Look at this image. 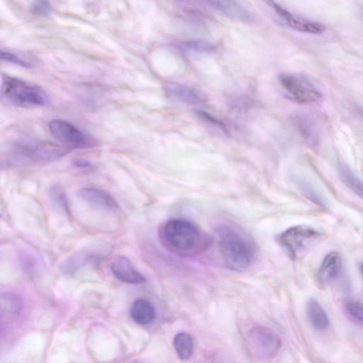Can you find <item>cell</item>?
I'll return each mask as SVG.
<instances>
[{"mask_svg":"<svg viewBox=\"0 0 363 363\" xmlns=\"http://www.w3.org/2000/svg\"><path fill=\"white\" fill-rule=\"evenodd\" d=\"M163 245L175 256L193 259L208 251L212 238L195 223L181 218L166 222L160 228Z\"/></svg>","mask_w":363,"mask_h":363,"instance_id":"1","label":"cell"},{"mask_svg":"<svg viewBox=\"0 0 363 363\" xmlns=\"http://www.w3.org/2000/svg\"><path fill=\"white\" fill-rule=\"evenodd\" d=\"M215 232L227 267L239 272L248 269L257 257V245L251 238L229 225L217 226Z\"/></svg>","mask_w":363,"mask_h":363,"instance_id":"2","label":"cell"},{"mask_svg":"<svg viewBox=\"0 0 363 363\" xmlns=\"http://www.w3.org/2000/svg\"><path fill=\"white\" fill-rule=\"evenodd\" d=\"M1 94L17 106L39 107L50 103L49 95L41 87L9 76H3Z\"/></svg>","mask_w":363,"mask_h":363,"instance_id":"3","label":"cell"},{"mask_svg":"<svg viewBox=\"0 0 363 363\" xmlns=\"http://www.w3.org/2000/svg\"><path fill=\"white\" fill-rule=\"evenodd\" d=\"M67 153V150L58 145L33 140L17 142L12 149L14 159L19 162L49 163Z\"/></svg>","mask_w":363,"mask_h":363,"instance_id":"4","label":"cell"},{"mask_svg":"<svg viewBox=\"0 0 363 363\" xmlns=\"http://www.w3.org/2000/svg\"><path fill=\"white\" fill-rule=\"evenodd\" d=\"M278 80L285 96L294 102L316 103L323 97L321 90L303 76L284 72L279 76Z\"/></svg>","mask_w":363,"mask_h":363,"instance_id":"5","label":"cell"},{"mask_svg":"<svg viewBox=\"0 0 363 363\" xmlns=\"http://www.w3.org/2000/svg\"><path fill=\"white\" fill-rule=\"evenodd\" d=\"M49 129L51 135L66 148L85 150L95 146V141L88 134L65 120L51 121Z\"/></svg>","mask_w":363,"mask_h":363,"instance_id":"6","label":"cell"},{"mask_svg":"<svg viewBox=\"0 0 363 363\" xmlns=\"http://www.w3.org/2000/svg\"><path fill=\"white\" fill-rule=\"evenodd\" d=\"M319 235V232L311 227L298 225L281 233L277 237V241L289 258L295 261L306 245Z\"/></svg>","mask_w":363,"mask_h":363,"instance_id":"7","label":"cell"},{"mask_svg":"<svg viewBox=\"0 0 363 363\" xmlns=\"http://www.w3.org/2000/svg\"><path fill=\"white\" fill-rule=\"evenodd\" d=\"M248 342L253 355L261 359L273 357L281 347L280 337L272 330L262 326L253 328L249 332Z\"/></svg>","mask_w":363,"mask_h":363,"instance_id":"8","label":"cell"},{"mask_svg":"<svg viewBox=\"0 0 363 363\" xmlns=\"http://www.w3.org/2000/svg\"><path fill=\"white\" fill-rule=\"evenodd\" d=\"M268 4L290 28L294 30L309 34H321L325 31V26L318 22L290 13L275 2H268Z\"/></svg>","mask_w":363,"mask_h":363,"instance_id":"9","label":"cell"},{"mask_svg":"<svg viewBox=\"0 0 363 363\" xmlns=\"http://www.w3.org/2000/svg\"><path fill=\"white\" fill-rule=\"evenodd\" d=\"M166 95L170 99L191 105L207 102V95L201 90L177 83H168L164 86Z\"/></svg>","mask_w":363,"mask_h":363,"instance_id":"10","label":"cell"},{"mask_svg":"<svg viewBox=\"0 0 363 363\" xmlns=\"http://www.w3.org/2000/svg\"><path fill=\"white\" fill-rule=\"evenodd\" d=\"M77 195L82 200L107 211H116L120 209L118 201L107 192L94 188L79 190Z\"/></svg>","mask_w":363,"mask_h":363,"instance_id":"11","label":"cell"},{"mask_svg":"<svg viewBox=\"0 0 363 363\" xmlns=\"http://www.w3.org/2000/svg\"><path fill=\"white\" fill-rule=\"evenodd\" d=\"M342 268V259L337 251H332L325 257L317 273V281L325 286L335 280Z\"/></svg>","mask_w":363,"mask_h":363,"instance_id":"12","label":"cell"},{"mask_svg":"<svg viewBox=\"0 0 363 363\" xmlns=\"http://www.w3.org/2000/svg\"><path fill=\"white\" fill-rule=\"evenodd\" d=\"M111 271L113 275L122 282L138 284L146 282V278L124 257H120L114 260Z\"/></svg>","mask_w":363,"mask_h":363,"instance_id":"13","label":"cell"},{"mask_svg":"<svg viewBox=\"0 0 363 363\" xmlns=\"http://www.w3.org/2000/svg\"><path fill=\"white\" fill-rule=\"evenodd\" d=\"M208 4L235 20L245 23H252L256 21V17H254L253 14L238 2L209 1Z\"/></svg>","mask_w":363,"mask_h":363,"instance_id":"14","label":"cell"},{"mask_svg":"<svg viewBox=\"0 0 363 363\" xmlns=\"http://www.w3.org/2000/svg\"><path fill=\"white\" fill-rule=\"evenodd\" d=\"M306 314L308 321L316 331L323 332L329 328L330 318L316 299L312 298L307 302Z\"/></svg>","mask_w":363,"mask_h":363,"instance_id":"15","label":"cell"},{"mask_svg":"<svg viewBox=\"0 0 363 363\" xmlns=\"http://www.w3.org/2000/svg\"><path fill=\"white\" fill-rule=\"evenodd\" d=\"M294 124L303 139L311 147H316L318 143V128L314 122L309 117L300 115L293 119Z\"/></svg>","mask_w":363,"mask_h":363,"instance_id":"16","label":"cell"},{"mask_svg":"<svg viewBox=\"0 0 363 363\" xmlns=\"http://www.w3.org/2000/svg\"><path fill=\"white\" fill-rule=\"evenodd\" d=\"M130 314L136 323L144 325L153 322L156 317V310L150 301L138 299L133 303Z\"/></svg>","mask_w":363,"mask_h":363,"instance_id":"17","label":"cell"},{"mask_svg":"<svg viewBox=\"0 0 363 363\" xmlns=\"http://www.w3.org/2000/svg\"><path fill=\"white\" fill-rule=\"evenodd\" d=\"M94 254L88 251H80L72 254L61 265L60 271L63 273H72L81 269L94 259Z\"/></svg>","mask_w":363,"mask_h":363,"instance_id":"18","label":"cell"},{"mask_svg":"<svg viewBox=\"0 0 363 363\" xmlns=\"http://www.w3.org/2000/svg\"><path fill=\"white\" fill-rule=\"evenodd\" d=\"M177 51L184 54L209 53L216 50V46L203 40L177 41L172 44Z\"/></svg>","mask_w":363,"mask_h":363,"instance_id":"19","label":"cell"},{"mask_svg":"<svg viewBox=\"0 0 363 363\" xmlns=\"http://www.w3.org/2000/svg\"><path fill=\"white\" fill-rule=\"evenodd\" d=\"M339 174L343 183L356 195L363 200V182L346 164L339 167Z\"/></svg>","mask_w":363,"mask_h":363,"instance_id":"20","label":"cell"},{"mask_svg":"<svg viewBox=\"0 0 363 363\" xmlns=\"http://www.w3.org/2000/svg\"><path fill=\"white\" fill-rule=\"evenodd\" d=\"M174 348L181 360H189L194 352V341L188 333L177 334L173 341Z\"/></svg>","mask_w":363,"mask_h":363,"instance_id":"21","label":"cell"},{"mask_svg":"<svg viewBox=\"0 0 363 363\" xmlns=\"http://www.w3.org/2000/svg\"><path fill=\"white\" fill-rule=\"evenodd\" d=\"M31 12L38 17H47L51 12V6L47 1H35L31 6Z\"/></svg>","mask_w":363,"mask_h":363,"instance_id":"22","label":"cell"},{"mask_svg":"<svg viewBox=\"0 0 363 363\" xmlns=\"http://www.w3.org/2000/svg\"><path fill=\"white\" fill-rule=\"evenodd\" d=\"M1 58L2 60H4L7 62L15 64L23 67L29 68L31 66V64L30 63H28L27 61L21 58L16 54L8 51H1Z\"/></svg>","mask_w":363,"mask_h":363,"instance_id":"23","label":"cell"},{"mask_svg":"<svg viewBox=\"0 0 363 363\" xmlns=\"http://www.w3.org/2000/svg\"><path fill=\"white\" fill-rule=\"evenodd\" d=\"M348 314L355 319L363 322V305L354 301H350L346 305Z\"/></svg>","mask_w":363,"mask_h":363,"instance_id":"24","label":"cell"},{"mask_svg":"<svg viewBox=\"0 0 363 363\" xmlns=\"http://www.w3.org/2000/svg\"><path fill=\"white\" fill-rule=\"evenodd\" d=\"M197 114L202 120L206 121L207 122H208L216 126L218 128H220V129L223 130V131H227V128L226 125L220 120L216 119L211 115L204 111H199L197 113Z\"/></svg>","mask_w":363,"mask_h":363,"instance_id":"25","label":"cell"},{"mask_svg":"<svg viewBox=\"0 0 363 363\" xmlns=\"http://www.w3.org/2000/svg\"><path fill=\"white\" fill-rule=\"evenodd\" d=\"M74 165L81 169H92L93 164L92 162L86 159H76L74 161Z\"/></svg>","mask_w":363,"mask_h":363,"instance_id":"26","label":"cell"},{"mask_svg":"<svg viewBox=\"0 0 363 363\" xmlns=\"http://www.w3.org/2000/svg\"><path fill=\"white\" fill-rule=\"evenodd\" d=\"M354 113L360 121L363 123V107L359 105L354 106Z\"/></svg>","mask_w":363,"mask_h":363,"instance_id":"27","label":"cell"},{"mask_svg":"<svg viewBox=\"0 0 363 363\" xmlns=\"http://www.w3.org/2000/svg\"><path fill=\"white\" fill-rule=\"evenodd\" d=\"M360 271H361V273H362V275H363V264H362L360 265Z\"/></svg>","mask_w":363,"mask_h":363,"instance_id":"28","label":"cell"},{"mask_svg":"<svg viewBox=\"0 0 363 363\" xmlns=\"http://www.w3.org/2000/svg\"><path fill=\"white\" fill-rule=\"evenodd\" d=\"M362 15H363V8H362Z\"/></svg>","mask_w":363,"mask_h":363,"instance_id":"29","label":"cell"}]
</instances>
